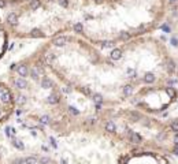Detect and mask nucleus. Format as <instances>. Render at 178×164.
I'll return each instance as SVG.
<instances>
[{"label":"nucleus","instance_id":"1","mask_svg":"<svg viewBox=\"0 0 178 164\" xmlns=\"http://www.w3.org/2000/svg\"><path fill=\"white\" fill-rule=\"evenodd\" d=\"M33 0H0V8H6L7 5H21L30 3Z\"/></svg>","mask_w":178,"mask_h":164},{"label":"nucleus","instance_id":"2","mask_svg":"<svg viewBox=\"0 0 178 164\" xmlns=\"http://www.w3.org/2000/svg\"><path fill=\"white\" fill-rule=\"evenodd\" d=\"M128 138L132 144H141V141H143V137L138 133H134L132 130H128Z\"/></svg>","mask_w":178,"mask_h":164},{"label":"nucleus","instance_id":"3","mask_svg":"<svg viewBox=\"0 0 178 164\" xmlns=\"http://www.w3.org/2000/svg\"><path fill=\"white\" fill-rule=\"evenodd\" d=\"M110 58H111L112 60H119L121 58H122V51H121L119 48L112 49V52L110 53Z\"/></svg>","mask_w":178,"mask_h":164},{"label":"nucleus","instance_id":"4","mask_svg":"<svg viewBox=\"0 0 178 164\" xmlns=\"http://www.w3.org/2000/svg\"><path fill=\"white\" fill-rule=\"evenodd\" d=\"M14 83H15V86H17L18 89H25V87H28V82L25 81L23 78H18V79H15Z\"/></svg>","mask_w":178,"mask_h":164},{"label":"nucleus","instance_id":"5","mask_svg":"<svg viewBox=\"0 0 178 164\" xmlns=\"http://www.w3.org/2000/svg\"><path fill=\"white\" fill-rule=\"evenodd\" d=\"M17 72L21 75V78H25V77H28L29 70H28V67H26V66H19V67L17 68Z\"/></svg>","mask_w":178,"mask_h":164},{"label":"nucleus","instance_id":"6","mask_svg":"<svg viewBox=\"0 0 178 164\" xmlns=\"http://www.w3.org/2000/svg\"><path fill=\"white\" fill-rule=\"evenodd\" d=\"M106 131H108V133H115L117 131V126L112 120H108L106 123Z\"/></svg>","mask_w":178,"mask_h":164},{"label":"nucleus","instance_id":"7","mask_svg":"<svg viewBox=\"0 0 178 164\" xmlns=\"http://www.w3.org/2000/svg\"><path fill=\"white\" fill-rule=\"evenodd\" d=\"M144 82H147V83H153V82H155V75H153L152 72H147L144 75Z\"/></svg>","mask_w":178,"mask_h":164},{"label":"nucleus","instance_id":"8","mask_svg":"<svg viewBox=\"0 0 178 164\" xmlns=\"http://www.w3.org/2000/svg\"><path fill=\"white\" fill-rule=\"evenodd\" d=\"M132 93H133V86L132 85H126V86H123V94L129 97V96H132Z\"/></svg>","mask_w":178,"mask_h":164},{"label":"nucleus","instance_id":"9","mask_svg":"<svg viewBox=\"0 0 178 164\" xmlns=\"http://www.w3.org/2000/svg\"><path fill=\"white\" fill-rule=\"evenodd\" d=\"M12 145L17 148V149H23V144L21 141H18V140H14L12 138Z\"/></svg>","mask_w":178,"mask_h":164},{"label":"nucleus","instance_id":"10","mask_svg":"<svg viewBox=\"0 0 178 164\" xmlns=\"http://www.w3.org/2000/svg\"><path fill=\"white\" fill-rule=\"evenodd\" d=\"M170 129H171V131H174V133H178V120H174V122H171Z\"/></svg>","mask_w":178,"mask_h":164},{"label":"nucleus","instance_id":"11","mask_svg":"<svg viewBox=\"0 0 178 164\" xmlns=\"http://www.w3.org/2000/svg\"><path fill=\"white\" fill-rule=\"evenodd\" d=\"M25 163H26V164H36V163H37V159H36V157H32V156H30V157H26V159H25Z\"/></svg>","mask_w":178,"mask_h":164},{"label":"nucleus","instance_id":"12","mask_svg":"<svg viewBox=\"0 0 178 164\" xmlns=\"http://www.w3.org/2000/svg\"><path fill=\"white\" fill-rule=\"evenodd\" d=\"M174 68H175V64H174V62H173V60H168V62H167V70L171 72V71H174Z\"/></svg>","mask_w":178,"mask_h":164},{"label":"nucleus","instance_id":"13","mask_svg":"<svg viewBox=\"0 0 178 164\" xmlns=\"http://www.w3.org/2000/svg\"><path fill=\"white\" fill-rule=\"evenodd\" d=\"M166 92L170 97H175V90H174L173 87H166Z\"/></svg>","mask_w":178,"mask_h":164},{"label":"nucleus","instance_id":"14","mask_svg":"<svg viewBox=\"0 0 178 164\" xmlns=\"http://www.w3.org/2000/svg\"><path fill=\"white\" fill-rule=\"evenodd\" d=\"M40 163H41V164H47V163H49V159H48V157H43L41 160H40Z\"/></svg>","mask_w":178,"mask_h":164},{"label":"nucleus","instance_id":"15","mask_svg":"<svg viewBox=\"0 0 178 164\" xmlns=\"http://www.w3.org/2000/svg\"><path fill=\"white\" fill-rule=\"evenodd\" d=\"M174 144H175V146H178V133L175 134V137H174Z\"/></svg>","mask_w":178,"mask_h":164},{"label":"nucleus","instance_id":"16","mask_svg":"<svg viewBox=\"0 0 178 164\" xmlns=\"http://www.w3.org/2000/svg\"><path fill=\"white\" fill-rule=\"evenodd\" d=\"M174 153H175V154L178 156V146H175V148H174Z\"/></svg>","mask_w":178,"mask_h":164},{"label":"nucleus","instance_id":"17","mask_svg":"<svg viewBox=\"0 0 178 164\" xmlns=\"http://www.w3.org/2000/svg\"><path fill=\"white\" fill-rule=\"evenodd\" d=\"M96 3H97V4H99V3H103V1H104V0H95Z\"/></svg>","mask_w":178,"mask_h":164},{"label":"nucleus","instance_id":"18","mask_svg":"<svg viewBox=\"0 0 178 164\" xmlns=\"http://www.w3.org/2000/svg\"><path fill=\"white\" fill-rule=\"evenodd\" d=\"M170 1H171V3H174V1H175V0H170Z\"/></svg>","mask_w":178,"mask_h":164}]
</instances>
